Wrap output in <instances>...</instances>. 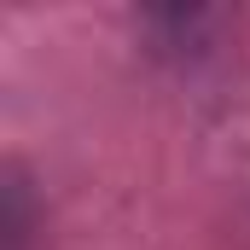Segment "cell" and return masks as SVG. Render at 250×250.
I'll return each mask as SVG.
<instances>
[{"instance_id": "obj_1", "label": "cell", "mask_w": 250, "mask_h": 250, "mask_svg": "<svg viewBox=\"0 0 250 250\" xmlns=\"http://www.w3.org/2000/svg\"><path fill=\"white\" fill-rule=\"evenodd\" d=\"M35 239V198L18 163H6L0 175V250H29Z\"/></svg>"}]
</instances>
